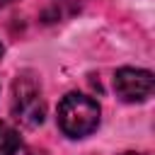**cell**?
I'll list each match as a JSON object with an SVG mask.
<instances>
[{
  "instance_id": "cell-1",
  "label": "cell",
  "mask_w": 155,
  "mask_h": 155,
  "mask_svg": "<svg viewBox=\"0 0 155 155\" xmlns=\"http://www.w3.org/2000/svg\"><path fill=\"white\" fill-rule=\"evenodd\" d=\"M58 126L70 138L90 136L99 126V104L82 92H68L58 104Z\"/></svg>"
},
{
  "instance_id": "cell-5",
  "label": "cell",
  "mask_w": 155,
  "mask_h": 155,
  "mask_svg": "<svg viewBox=\"0 0 155 155\" xmlns=\"http://www.w3.org/2000/svg\"><path fill=\"white\" fill-rule=\"evenodd\" d=\"M124 155H145V153H124Z\"/></svg>"
},
{
  "instance_id": "cell-2",
  "label": "cell",
  "mask_w": 155,
  "mask_h": 155,
  "mask_svg": "<svg viewBox=\"0 0 155 155\" xmlns=\"http://www.w3.org/2000/svg\"><path fill=\"white\" fill-rule=\"evenodd\" d=\"M12 114L15 119L27 126V128H34L44 121L46 116V107H44V99H41V92L39 87L29 80V78H19L15 82V97H12Z\"/></svg>"
},
{
  "instance_id": "cell-3",
  "label": "cell",
  "mask_w": 155,
  "mask_h": 155,
  "mask_svg": "<svg viewBox=\"0 0 155 155\" xmlns=\"http://www.w3.org/2000/svg\"><path fill=\"white\" fill-rule=\"evenodd\" d=\"M153 73L150 70H140V68H121L116 70L114 75V90L116 94L128 102V104H136V102H145L150 94H153Z\"/></svg>"
},
{
  "instance_id": "cell-6",
  "label": "cell",
  "mask_w": 155,
  "mask_h": 155,
  "mask_svg": "<svg viewBox=\"0 0 155 155\" xmlns=\"http://www.w3.org/2000/svg\"><path fill=\"white\" fill-rule=\"evenodd\" d=\"M0 56H2V46H0Z\"/></svg>"
},
{
  "instance_id": "cell-4",
  "label": "cell",
  "mask_w": 155,
  "mask_h": 155,
  "mask_svg": "<svg viewBox=\"0 0 155 155\" xmlns=\"http://www.w3.org/2000/svg\"><path fill=\"white\" fill-rule=\"evenodd\" d=\"M19 133L7 121H0V155H17L19 153Z\"/></svg>"
}]
</instances>
